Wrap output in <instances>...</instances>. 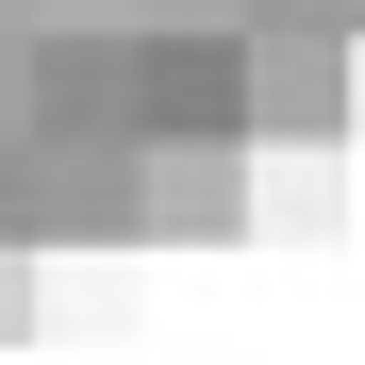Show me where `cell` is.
I'll list each match as a JSON object with an SVG mask.
<instances>
[{"label": "cell", "mask_w": 365, "mask_h": 365, "mask_svg": "<svg viewBox=\"0 0 365 365\" xmlns=\"http://www.w3.org/2000/svg\"><path fill=\"white\" fill-rule=\"evenodd\" d=\"M349 83H365V50H349Z\"/></svg>", "instance_id": "cell-6"}, {"label": "cell", "mask_w": 365, "mask_h": 365, "mask_svg": "<svg viewBox=\"0 0 365 365\" xmlns=\"http://www.w3.org/2000/svg\"><path fill=\"white\" fill-rule=\"evenodd\" d=\"M250 200H266V216H299V232H316V216H332V150H282V166L250 182Z\"/></svg>", "instance_id": "cell-3"}, {"label": "cell", "mask_w": 365, "mask_h": 365, "mask_svg": "<svg viewBox=\"0 0 365 365\" xmlns=\"http://www.w3.org/2000/svg\"><path fill=\"white\" fill-rule=\"evenodd\" d=\"M133 133H232V50L216 34L133 50ZM232 150H250V133H232Z\"/></svg>", "instance_id": "cell-2"}, {"label": "cell", "mask_w": 365, "mask_h": 365, "mask_svg": "<svg viewBox=\"0 0 365 365\" xmlns=\"http://www.w3.org/2000/svg\"><path fill=\"white\" fill-rule=\"evenodd\" d=\"M232 133H266V150H349V133H365L349 34H232Z\"/></svg>", "instance_id": "cell-1"}, {"label": "cell", "mask_w": 365, "mask_h": 365, "mask_svg": "<svg viewBox=\"0 0 365 365\" xmlns=\"http://www.w3.org/2000/svg\"><path fill=\"white\" fill-rule=\"evenodd\" d=\"M332 34H349V50H365V0H332Z\"/></svg>", "instance_id": "cell-5"}, {"label": "cell", "mask_w": 365, "mask_h": 365, "mask_svg": "<svg viewBox=\"0 0 365 365\" xmlns=\"http://www.w3.org/2000/svg\"><path fill=\"white\" fill-rule=\"evenodd\" d=\"M0 332H34V232H0Z\"/></svg>", "instance_id": "cell-4"}]
</instances>
